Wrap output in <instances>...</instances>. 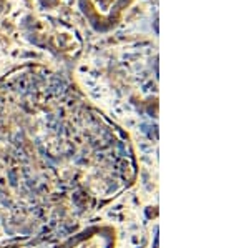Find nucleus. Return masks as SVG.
Wrapping results in <instances>:
<instances>
[{"label":"nucleus","mask_w":249,"mask_h":248,"mask_svg":"<svg viewBox=\"0 0 249 248\" xmlns=\"http://www.w3.org/2000/svg\"><path fill=\"white\" fill-rule=\"evenodd\" d=\"M135 0H78V7L88 25L98 34H107L122 23Z\"/></svg>","instance_id":"obj_3"},{"label":"nucleus","mask_w":249,"mask_h":248,"mask_svg":"<svg viewBox=\"0 0 249 248\" xmlns=\"http://www.w3.org/2000/svg\"><path fill=\"white\" fill-rule=\"evenodd\" d=\"M128 134L60 70L0 77V245L73 233L135 185Z\"/></svg>","instance_id":"obj_1"},{"label":"nucleus","mask_w":249,"mask_h":248,"mask_svg":"<svg viewBox=\"0 0 249 248\" xmlns=\"http://www.w3.org/2000/svg\"><path fill=\"white\" fill-rule=\"evenodd\" d=\"M37 2L40 3V7H42V9L53 10V9H57V7L60 5V2H62V0H37Z\"/></svg>","instance_id":"obj_5"},{"label":"nucleus","mask_w":249,"mask_h":248,"mask_svg":"<svg viewBox=\"0 0 249 248\" xmlns=\"http://www.w3.org/2000/svg\"><path fill=\"white\" fill-rule=\"evenodd\" d=\"M116 233L110 225H90L73 231L57 248H115Z\"/></svg>","instance_id":"obj_4"},{"label":"nucleus","mask_w":249,"mask_h":248,"mask_svg":"<svg viewBox=\"0 0 249 248\" xmlns=\"http://www.w3.org/2000/svg\"><path fill=\"white\" fill-rule=\"evenodd\" d=\"M20 30L32 45L65 62H75L85 47L77 27L58 17L27 14L20 22Z\"/></svg>","instance_id":"obj_2"},{"label":"nucleus","mask_w":249,"mask_h":248,"mask_svg":"<svg viewBox=\"0 0 249 248\" xmlns=\"http://www.w3.org/2000/svg\"><path fill=\"white\" fill-rule=\"evenodd\" d=\"M7 3H9V0H0V15L5 12V9H7Z\"/></svg>","instance_id":"obj_6"}]
</instances>
